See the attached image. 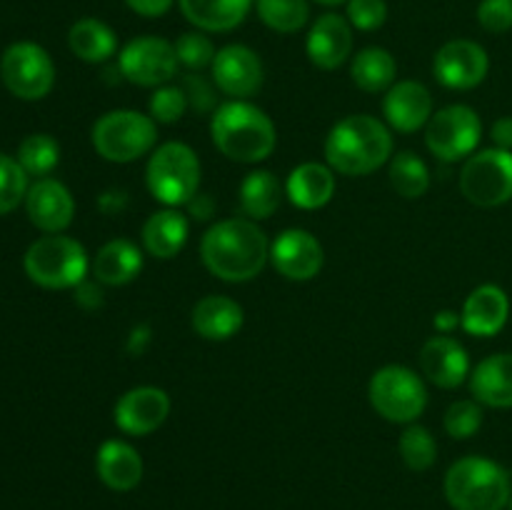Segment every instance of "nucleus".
<instances>
[{"instance_id":"obj_1","label":"nucleus","mask_w":512,"mask_h":510,"mask_svg":"<svg viewBox=\"0 0 512 510\" xmlns=\"http://www.w3.org/2000/svg\"><path fill=\"white\" fill-rule=\"evenodd\" d=\"M200 258L215 278L225 283H248L263 273L270 260L268 235L250 218L220 220L205 230Z\"/></svg>"},{"instance_id":"obj_2","label":"nucleus","mask_w":512,"mask_h":510,"mask_svg":"<svg viewBox=\"0 0 512 510\" xmlns=\"http://www.w3.org/2000/svg\"><path fill=\"white\" fill-rule=\"evenodd\" d=\"M393 155V135L373 115H348L338 120L325 140V160L340 175H370Z\"/></svg>"},{"instance_id":"obj_3","label":"nucleus","mask_w":512,"mask_h":510,"mask_svg":"<svg viewBox=\"0 0 512 510\" xmlns=\"http://www.w3.org/2000/svg\"><path fill=\"white\" fill-rule=\"evenodd\" d=\"M210 135L215 148L235 163H260L273 155L278 143L273 120L245 100L218 105L210 120Z\"/></svg>"},{"instance_id":"obj_4","label":"nucleus","mask_w":512,"mask_h":510,"mask_svg":"<svg viewBox=\"0 0 512 510\" xmlns=\"http://www.w3.org/2000/svg\"><path fill=\"white\" fill-rule=\"evenodd\" d=\"M445 498L455 510H503L512 498L510 475L495 460L468 455L445 473Z\"/></svg>"},{"instance_id":"obj_5","label":"nucleus","mask_w":512,"mask_h":510,"mask_svg":"<svg viewBox=\"0 0 512 510\" xmlns=\"http://www.w3.org/2000/svg\"><path fill=\"white\" fill-rule=\"evenodd\" d=\"M150 195L168 208L188 205L200 188V160L190 145L170 140L153 150L145 168Z\"/></svg>"},{"instance_id":"obj_6","label":"nucleus","mask_w":512,"mask_h":510,"mask_svg":"<svg viewBox=\"0 0 512 510\" xmlns=\"http://www.w3.org/2000/svg\"><path fill=\"white\" fill-rule=\"evenodd\" d=\"M93 148L110 163H133L158 143V128L150 115L138 110H110L93 125Z\"/></svg>"},{"instance_id":"obj_7","label":"nucleus","mask_w":512,"mask_h":510,"mask_svg":"<svg viewBox=\"0 0 512 510\" xmlns=\"http://www.w3.org/2000/svg\"><path fill=\"white\" fill-rule=\"evenodd\" d=\"M23 268L33 283L50 290L75 288L88 275V253L68 235H45L35 240L23 258Z\"/></svg>"},{"instance_id":"obj_8","label":"nucleus","mask_w":512,"mask_h":510,"mask_svg":"<svg viewBox=\"0 0 512 510\" xmlns=\"http://www.w3.org/2000/svg\"><path fill=\"white\" fill-rule=\"evenodd\" d=\"M375 413L388 423H415L428 405L423 378L405 365H385L375 370L368 385Z\"/></svg>"},{"instance_id":"obj_9","label":"nucleus","mask_w":512,"mask_h":510,"mask_svg":"<svg viewBox=\"0 0 512 510\" xmlns=\"http://www.w3.org/2000/svg\"><path fill=\"white\" fill-rule=\"evenodd\" d=\"M460 193L478 208H498L512 200V150L473 153L460 170Z\"/></svg>"},{"instance_id":"obj_10","label":"nucleus","mask_w":512,"mask_h":510,"mask_svg":"<svg viewBox=\"0 0 512 510\" xmlns=\"http://www.w3.org/2000/svg\"><path fill=\"white\" fill-rule=\"evenodd\" d=\"M483 135V123L470 105H448L433 113L425 125V145L435 158L458 163L475 153Z\"/></svg>"},{"instance_id":"obj_11","label":"nucleus","mask_w":512,"mask_h":510,"mask_svg":"<svg viewBox=\"0 0 512 510\" xmlns=\"http://www.w3.org/2000/svg\"><path fill=\"white\" fill-rule=\"evenodd\" d=\"M5 88L20 100H40L53 90L55 65L38 43H13L0 60Z\"/></svg>"},{"instance_id":"obj_12","label":"nucleus","mask_w":512,"mask_h":510,"mask_svg":"<svg viewBox=\"0 0 512 510\" xmlns=\"http://www.w3.org/2000/svg\"><path fill=\"white\" fill-rule=\"evenodd\" d=\"M175 45L158 35L133 38L118 55V70L128 83L140 88H160L178 73Z\"/></svg>"},{"instance_id":"obj_13","label":"nucleus","mask_w":512,"mask_h":510,"mask_svg":"<svg viewBox=\"0 0 512 510\" xmlns=\"http://www.w3.org/2000/svg\"><path fill=\"white\" fill-rule=\"evenodd\" d=\"M490 58L475 40H450L435 53L433 75L450 90H470L485 80Z\"/></svg>"},{"instance_id":"obj_14","label":"nucleus","mask_w":512,"mask_h":510,"mask_svg":"<svg viewBox=\"0 0 512 510\" xmlns=\"http://www.w3.org/2000/svg\"><path fill=\"white\" fill-rule=\"evenodd\" d=\"M323 245L303 228H288L270 243V263L288 280H313L323 270Z\"/></svg>"},{"instance_id":"obj_15","label":"nucleus","mask_w":512,"mask_h":510,"mask_svg":"<svg viewBox=\"0 0 512 510\" xmlns=\"http://www.w3.org/2000/svg\"><path fill=\"white\" fill-rule=\"evenodd\" d=\"M213 80L225 95L235 100H245L263 88V63L258 53L248 45H225L215 53Z\"/></svg>"},{"instance_id":"obj_16","label":"nucleus","mask_w":512,"mask_h":510,"mask_svg":"<svg viewBox=\"0 0 512 510\" xmlns=\"http://www.w3.org/2000/svg\"><path fill=\"white\" fill-rule=\"evenodd\" d=\"M170 415V395L163 388H153V385H140V388L128 390L120 395L115 403L113 418L123 433L135 435H150L168 420Z\"/></svg>"},{"instance_id":"obj_17","label":"nucleus","mask_w":512,"mask_h":510,"mask_svg":"<svg viewBox=\"0 0 512 510\" xmlns=\"http://www.w3.org/2000/svg\"><path fill=\"white\" fill-rule=\"evenodd\" d=\"M25 210H28V218L35 228L55 235L73 223L75 200L60 180L40 178L38 183L28 188Z\"/></svg>"},{"instance_id":"obj_18","label":"nucleus","mask_w":512,"mask_h":510,"mask_svg":"<svg viewBox=\"0 0 512 510\" xmlns=\"http://www.w3.org/2000/svg\"><path fill=\"white\" fill-rule=\"evenodd\" d=\"M383 115L398 133H415L433 118V95L418 80H400L385 93Z\"/></svg>"},{"instance_id":"obj_19","label":"nucleus","mask_w":512,"mask_h":510,"mask_svg":"<svg viewBox=\"0 0 512 510\" xmlns=\"http://www.w3.org/2000/svg\"><path fill=\"white\" fill-rule=\"evenodd\" d=\"M308 58L315 68L335 70L353 53V25L335 13L320 15L308 33Z\"/></svg>"},{"instance_id":"obj_20","label":"nucleus","mask_w":512,"mask_h":510,"mask_svg":"<svg viewBox=\"0 0 512 510\" xmlns=\"http://www.w3.org/2000/svg\"><path fill=\"white\" fill-rule=\"evenodd\" d=\"M420 370L438 388H458L470 375L468 350L450 335H435L420 350Z\"/></svg>"},{"instance_id":"obj_21","label":"nucleus","mask_w":512,"mask_h":510,"mask_svg":"<svg viewBox=\"0 0 512 510\" xmlns=\"http://www.w3.org/2000/svg\"><path fill=\"white\" fill-rule=\"evenodd\" d=\"M510 315V300L508 293L498 285H480L468 295L460 313V325L468 330L470 335L478 338H493L505 328Z\"/></svg>"},{"instance_id":"obj_22","label":"nucleus","mask_w":512,"mask_h":510,"mask_svg":"<svg viewBox=\"0 0 512 510\" xmlns=\"http://www.w3.org/2000/svg\"><path fill=\"white\" fill-rule=\"evenodd\" d=\"M95 470L105 488L128 493L143 480V458L125 440H105L95 455Z\"/></svg>"},{"instance_id":"obj_23","label":"nucleus","mask_w":512,"mask_h":510,"mask_svg":"<svg viewBox=\"0 0 512 510\" xmlns=\"http://www.w3.org/2000/svg\"><path fill=\"white\" fill-rule=\"evenodd\" d=\"M470 393L488 408H512V353H495L480 360L470 373Z\"/></svg>"},{"instance_id":"obj_24","label":"nucleus","mask_w":512,"mask_h":510,"mask_svg":"<svg viewBox=\"0 0 512 510\" xmlns=\"http://www.w3.org/2000/svg\"><path fill=\"white\" fill-rule=\"evenodd\" d=\"M193 330L205 340H230L243 328V308L228 295H205L190 315Z\"/></svg>"},{"instance_id":"obj_25","label":"nucleus","mask_w":512,"mask_h":510,"mask_svg":"<svg viewBox=\"0 0 512 510\" xmlns=\"http://www.w3.org/2000/svg\"><path fill=\"white\" fill-rule=\"evenodd\" d=\"M285 190L293 205L303 210H318L333 200L335 170L323 163H303L290 170Z\"/></svg>"},{"instance_id":"obj_26","label":"nucleus","mask_w":512,"mask_h":510,"mask_svg":"<svg viewBox=\"0 0 512 510\" xmlns=\"http://www.w3.org/2000/svg\"><path fill=\"white\" fill-rule=\"evenodd\" d=\"M190 225L183 213L175 208L158 210L150 215L143 225V245L153 258L170 260L185 248L188 243Z\"/></svg>"},{"instance_id":"obj_27","label":"nucleus","mask_w":512,"mask_h":510,"mask_svg":"<svg viewBox=\"0 0 512 510\" xmlns=\"http://www.w3.org/2000/svg\"><path fill=\"white\" fill-rule=\"evenodd\" d=\"M180 10L195 28L228 33L248 18L253 0H178Z\"/></svg>"},{"instance_id":"obj_28","label":"nucleus","mask_w":512,"mask_h":510,"mask_svg":"<svg viewBox=\"0 0 512 510\" xmlns=\"http://www.w3.org/2000/svg\"><path fill=\"white\" fill-rule=\"evenodd\" d=\"M143 270V253L135 243L115 238L98 250L93 260V275L103 285H125Z\"/></svg>"},{"instance_id":"obj_29","label":"nucleus","mask_w":512,"mask_h":510,"mask_svg":"<svg viewBox=\"0 0 512 510\" xmlns=\"http://www.w3.org/2000/svg\"><path fill=\"white\" fill-rule=\"evenodd\" d=\"M68 45L73 55H78L85 63H105L115 55L118 38H115L113 28L105 25L103 20L83 18L70 28Z\"/></svg>"},{"instance_id":"obj_30","label":"nucleus","mask_w":512,"mask_h":510,"mask_svg":"<svg viewBox=\"0 0 512 510\" xmlns=\"http://www.w3.org/2000/svg\"><path fill=\"white\" fill-rule=\"evenodd\" d=\"M398 65L385 48H365L350 63V78L365 93H388L395 85Z\"/></svg>"},{"instance_id":"obj_31","label":"nucleus","mask_w":512,"mask_h":510,"mask_svg":"<svg viewBox=\"0 0 512 510\" xmlns=\"http://www.w3.org/2000/svg\"><path fill=\"white\" fill-rule=\"evenodd\" d=\"M280 183L270 170H253L240 183V208L250 220H265L278 210Z\"/></svg>"},{"instance_id":"obj_32","label":"nucleus","mask_w":512,"mask_h":510,"mask_svg":"<svg viewBox=\"0 0 512 510\" xmlns=\"http://www.w3.org/2000/svg\"><path fill=\"white\" fill-rule=\"evenodd\" d=\"M390 185L403 198H423L430 188V170L420 155L403 150L390 158Z\"/></svg>"},{"instance_id":"obj_33","label":"nucleus","mask_w":512,"mask_h":510,"mask_svg":"<svg viewBox=\"0 0 512 510\" xmlns=\"http://www.w3.org/2000/svg\"><path fill=\"white\" fill-rule=\"evenodd\" d=\"M260 20L278 33H298L310 18L308 0H255Z\"/></svg>"},{"instance_id":"obj_34","label":"nucleus","mask_w":512,"mask_h":510,"mask_svg":"<svg viewBox=\"0 0 512 510\" xmlns=\"http://www.w3.org/2000/svg\"><path fill=\"white\" fill-rule=\"evenodd\" d=\"M398 450L403 463L410 470H418V473L433 468L435 458H438V443H435L433 433L428 428H423V425L415 423H410L403 430V435L398 440Z\"/></svg>"},{"instance_id":"obj_35","label":"nucleus","mask_w":512,"mask_h":510,"mask_svg":"<svg viewBox=\"0 0 512 510\" xmlns=\"http://www.w3.org/2000/svg\"><path fill=\"white\" fill-rule=\"evenodd\" d=\"M60 160V145L53 135L35 133L20 143L18 148V163L28 175H48L50 170L58 165Z\"/></svg>"},{"instance_id":"obj_36","label":"nucleus","mask_w":512,"mask_h":510,"mask_svg":"<svg viewBox=\"0 0 512 510\" xmlns=\"http://www.w3.org/2000/svg\"><path fill=\"white\" fill-rule=\"evenodd\" d=\"M28 195V173L18 158L0 153V215L18 208Z\"/></svg>"},{"instance_id":"obj_37","label":"nucleus","mask_w":512,"mask_h":510,"mask_svg":"<svg viewBox=\"0 0 512 510\" xmlns=\"http://www.w3.org/2000/svg\"><path fill=\"white\" fill-rule=\"evenodd\" d=\"M445 430L450 438L455 440H468L483 428V408L478 400H455L443 418Z\"/></svg>"},{"instance_id":"obj_38","label":"nucleus","mask_w":512,"mask_h":510,"mask_svg":"<svg viewBox=\"0 0 512 510\" xmlns=\"http://www.w3.org/2000/svg\"><path fill=\"white\" fill-rule=\"evenodd\" d=\"M188 98H185V90L178 88V85H160L155 88V93L150 95V118L155 123H178L180 118L188 110Z\"/></svg>"},{"instance_id":"obj_39","label":"nucleus","mask_w":512,"mask_h":510,"mask_svg":"<svg viewBox=\"0 0 512 510\" xmlns=\"http://www.w3.org/2000/svg\"><path fill=\"white\" fill-rule=\"evenodd\" d=\"M175 55L178 63L190 70H203L213 65L215 60V45L210 43L208 35L203 33H183L175 40Z\"/></svg>"},{"instance_id":"obj_40","label":"nucleus","mask_w":512,"mask_h":510,"mask_svg":"<svg viewBox=\"0 0 512 510\" xmlns=\"http://www.w3.org/2000/svg\"><path fill=\"white\" fill-rule=\"evenodd\" d=\"M388 20L385 0H348V23L358 30H378Z\"/></svg>"},{"instance_id":"obj_41","label":"nucleus","mask_w":512,"mask_h":510,"mask_svg":"<svg viewBox=\"0 0 512 510\" xmlns=\"http://www.w3.org/2000/svg\"><path fill=\"white\" fill-rule=\"evenodd\" d=\"M478 23L488 33H508L512 28V0H483L478 5Z\"/></svg>"},{"instance_id":"obj_42","label":"nucleus","mask_w":512,"mask_h":510,"mask_svg":"<svg viewBox=\"0 0 512 510\" xmlns=\"http://www.w3.org/2000/svg\"><path fill=\"white\" fill-rule=\"evenodd\" d=\"M183 90L185 98H188V105L195 113H210L215 108L213 90H210V85L200 75H188L183 83Z\"/></svg>"},{"instance_id":"obj_43","label":"nucleus","mask_w":512,"mask_h":510,"mask_svg":"<svg viewBox=\"0 0 512 510\" xmlns=\"http://www.w3.org/2000/svg\"><path fill=\"white\" fill-rule=\"evenodd\" d=\"M125 3L133 13L143 15V18H160L173 8L175 0H125Z\"/></svg>"},{"instance_id":"obj_44","label":"nucleus","mask_w":512,"mask_h":510,"mask_svg":"<svg viewBox=\"0 0 512 510\" xmlns=\"http://www.w3.org/2000/svg\"><path fill=\"white\" fill-rule=\"evenodd\" d=\"M490 138H493L495 148L512 150V118L495 120L493 128H490Z\"/></svg>"},{"instance_id":"obj_45","label":"nucleus","mask_w":512,"mask_h":510,"mask_svg":"<svg viewBox=\"0 0 512 510\" xmlns=\"http://www.w3.org/2000/svg\"><path fill=\"white\" fill-rule=\"evenodd\" d=\"M458 325H460V315L453 313V310H443V313L435 315V328H438L440 333H453Z\"/></svg>"},{"instance_id":"obj_46","label":"nucleus","mask_w":512,"mask_h":510,"mask_svg":"<svg viewBox=\"0 0 512 510\" xmlns=\"http://www.w3.org/2000/svg\"><path fill=\"white\" fill-rule=\"evenodd\" d=\"M188 205H190V210L195 213V218H200V220L210 218V213H213V200L205 198V195H195Z\"/></svg>"},{"instance_id":"obj_47","label":"nucleus","mask_w":512,"mask_h":510,"mask_svg":"<svg viewBox=\"0 0 512 510\" xmlns=\"http://www.w3.org/2000/svg\"><path fill=\"white\" fill-rule=\"evenodd\" d=\"M320 5H340V3H348V0H315Z\"/></svg>"},{"instance_id":"obj_48","label":"nucleus","mask_w":512,"mask_h":510,"mask_svg":"<svg viewBox=\"0 0 512 510\" xmlns=\"http://www.w3.org/2000/svg\"><path fill=\"white\" fill-rule=\"evenodd\" d=\"M508 510H512V498H510V503H508Z\"/></svg>"}]
</instances>
